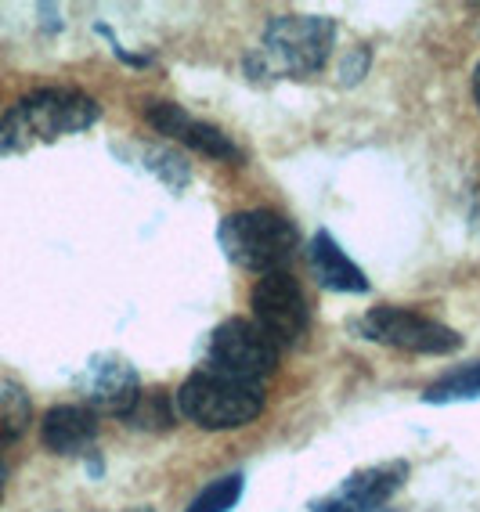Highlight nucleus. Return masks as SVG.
Here are the masks:
<instances>
[{
	"label": "nucleus",
	"instance_id": "nucleus-1",
	"mask_svg": "<svg viewBox=\"0 0 480 512\" xmlns=\"http://www.w3.org/2000/svg\"><path fill=\"white\" fill-rule=\"evenodd\" d=\"M98 116H102L98 101L87 98L84 91H73V87L33 91L0 116V156H15V152L80 134L94 127Z\"/></svg>",
	"mask_w": 480,
	"mask_h": 512
},
{
	"label": "nucleus",
	"instance_id": "nucleus-7",
	"mask_svg": "<svg viewBox=\"0 0 480 512\" xmlns=\"http://www.w3.org/2000/svg\"><path fill=\"white\" fill-rule=\"evenodd\" d=\"M253 325L282 347H296L307 336L311 314H307L304 289L289 271H268L253 289Z\"/></svg>",
	"mask_w": 480,
	"mask_h": 512
},
{
	"label": "nucleus",
	"instance_id": "nucleus-3",
	"mask_svg": "<svg viewBox=\"0 0 480 512\" xmlns=\"http://www.w3.org/2000/svg\"><path fill=\"white\" fill-rule=\"evenodd\" d=\"M177 412L203 430H239L264 412V390L260 383H242L203 368L181 383Z\"/></svg>",
	"mask_w": 480,
	"mask_h": 512
},
{
	"label": "nucleus",
	"instance_id": "nucleus-15",
	"mask_svg": "<svg viewBox=\"0 0 480 512\" xmlns=\"http://www.w3.org/2000/svg\"><path fill=\"white\" fill-rule=\"evenodd\" d=\"M242 498V473L217 476L213 484H206L203 491L188 502L185 512H231Z\"/></svg>",
	"mask_w": 480,
	"mask_h": 512
},
{
	"label": "nucleus",
	"instance_id": "nucleus-13",
	"mask_svg": "<svg viewBox=\"0 0 480 512\" xmlns=\"http://www.w3.org/2000/svg\"><path fill=\"white\" fill-rule=\"evenodd\" d=\"M29 419H33V404H29L26 390L15 379L0 375V451L29 430Z\"/></svg>",
	"mask_w": 480,
	"mask_h": 512
},
{
	"label": "nucleus",
	"instance_id": "nucleus-10",
	"mask_svg": "<svg viewBox=\"0 0 480 512\" xmlns=\"http://www.w3.org/2000/svg\"><path fill=\"white\" fill-rule=\"evenodd\" d=\"M307 264H311V275L318 278L322 289H333V293H369L365 271L343 253L340 242L329 231H318L307 242Z\"/></svg>",
	"mask_w": 480,
	"mask_h": 512
},
{
	"label": "nucleus",
	"instance_id": "nucleus-19",
	"mask_svg": "<svg viewBox=\"0 0 480 512\" xmlns=\"http://www.w3.org/2000/svg\"><path fill=\"white\" fill-rule=\"evenodd\" d=\"M466 217H470V228L480 235V170L473 174L470 188H466Z\"/></svg>",
	"mask_w": 480,
	"mask_h": 512
},
{
	"label": "nucleus",
	"instance_id": "nucleus-18",
	"mask_svg": "<svg viewBox=\"0 0 480 512\" xmlns=\"http://www.w3.org/2000/svg\"><path fill=\"white\" fill-rule=\"evenodd\" d=\"M145 119L156 134H163V138H177L181 127L188 123V112L181 109V105H174V101H152L148 112H145Z\"/></svg>",
	"mask_w": 480,
	"mask_h": 512
},
{
	"label": "nucleus",
	"instance_id": "nucleus-17",
	"mask_svg": "<svg viewBox=\"0 0 480 512\" xmlns=\"http://www.w3.org/2000/svg\"><path fill=\"white\" fill-rule=\"evenodd\" d=\"M148 166L156 170L163 181L170 184V188H185L188 177H192V170H188V163L177 152H170V148H148Z\"/></svg>",
	"mask_w": 480,
	"mask_h": 512
},
{
	"label": "nucleus",
	"instance_id": "nucleus-21",
	"mask_svg": "<svg viewBox=\"0 0 480 512\" xmlns=\"http://www.w3.org/2000/svg\"><path fill=\"white\" fill-rule=\"evenodd\" d=\"M4 484H8V466H4V458H0V494H4Z\"/></svg>",
	"mask_w": 480,
	"mask_h": 512
},
{
	"label": "nucleus",
	"instance_id": "nucleus-16",
	"mask_svg": "<svg viewBox=\"0 0 480 512\" xmlns=\"http://www.w3.org/2000/svg\"><path fill=\"white\" fill-rule=\"evenodd\" d=\"M123 419H127V426H138V430H167L170 404L159 390H148V394H141L138 401H134V408H130Z\"/></svg>",
	"mask_w": 480,
	"mask_h": 512
},
{
	"label": "nucleus",
	"instance_id": "nucleus-22",
	"mask_svg": "<svg viewBox=\"0 0 480 512\" xmlns=\"http://www.w3.org/2000/svg\"><path fill=\"white\" fill-rule=\"evenodd\" d=\"M123 512H152V509H123Z\"/></svg>",
	"mask_w": 480,
	"mask_h": 512
},
{
	"label": "nucleus",
	"instance_id": "nucleus-20",
	"mask_svg": "<svg viewBox=\"0 0 480 512\" xmlns=\"http://www.w3.org/2000/svg\"><path fill=\"white\" fill-rule=\"evenodd\" d=\"M473 101H477V109H480V62H477V69H473Z\"/></svg>",
	"mask_w": 480,
	"mask_h": 512
},
{
	"label": "nucleus",
	"instance_id": "nucleus-4",
	"mask_svg": "<svg viewBox=\"0 0 480 512\" xmlns=\"http://www.w3.org/2000/svg\"><path fill=\"white\" fill-rule=\"evenodd\" d=\"M217 242H221L224 256L231 264L246 267V271H282L289 256L300 246V235L282 213L275 210H242L228 213L217 228Z\"/></svg>",
	"mask_w": 480,
	"mask_h": 512
},
{
	"label": "nucleus",
	"instance_id": "nucleus-8",
	"mask_svg": "<svg viewBox=\"0 0 480 512\" xmlns=\"http://www.w3.org/2000/svg\"><path fill=\"white\" fill-rule=\"evenodd\" d=\"M405 476L408 462H379V466L358 469L340 487L314 498L311 512H379L390 502V494L405 484Z\"/></svg>",
	"mask_w": 480,
	"mask_h": 512
},
{
	"label": "nucleus",
	"instance_id": "nucleus-5",
	"mask_svg": "<svg viewBox=\"0 0 480 512\" xmlns=\"http://www.w3.org/2000/svg\"><path fill=\"white\" fill-rule=\"evenodd\" d=\"M354 329L361 339L408 350V354H452L462 347V336L455 329L408 311V307H372L365 318L354 321Z\"/></svg>",
	"mask_w": 480,
	"mask_h": 512
},
{
	"label": "nucleus",
	"instance_id": "nucleus-9",
	"mask_svg": "<svg viewBox=\"0 0 480 512\" xmlns=\"http://www.w3.org/2000/svg\"><path fill=\"white\" fill-rule=\"evenodd\" d=\"M80 390H84V401L91 412L120 415V419L141 397V383L134 365L116 354L94 357L91 365H87L84 379H80Z\"/></svg>",
	"mask_w": 480,
	"mask_h": 512
},
{
	"label": "nucleus",
	"instance_id": "nucleus-14",
	"mask_svg": "<svg viewBox=\"0 0 480 512\" xmlns=\"http://www.w3.org/2000/svg\"><path fill=\"white\" fill-rule=\"evenodd\" d=\"M480 397V361L462 365L455 372L441 375L437 383H430L423 390L426 404H455V401H477Z\"/></svg>",
	"mask_w": 480,
	"mask_h": 512
},
{
	"label": "nucleus",
	"instance_id": "nucleus-11",
	"mask_svg": "<svg viewBox=\"0 0 480 512\" xmlns=\"http://www.w3.org/2000/svg\"><path fill=\"white\" fill-rule=\"evenodd\" d=\"M40 437L55 455H84L98 440V415L84 404H58L40 422Z\"/></svg>",
	"mask_w": 480,
	"mask_h": 512
},
{
	"label": "nucleus",
	"instance_id": "nucleus-12",
	"mask_svg": "<svg viewBox=\"0 0 480 512\" xmlns=\"http://www.w3.org/2000/svg\"><path fill=\"white\" fill-rule=\"evenodd\" d=\"M177 138L185 141L192 152H199V156L221 159V163L242 166V159H246V152H242V148L235 145V141H231L221 127H210V123H203V119L188 116V123L181 127V134H177Z\"/></svg>",
	"mask_w": 480,
	"mask_h": 512
},
{
	"label": "nucleus",
	"instance_id": "nucleus-23",
	"mask_svg": "<svg viewBox=\"0 0 480 512\" xmlns=\"http://www.w3.org/2000/svg\"><path fill=\"white\" fill-rule=\"evenodd\" d=\"M477 15H480V8H477Z\"/></svg>",
	"mask_w": 480,
	"mask_h": 512
},
{
	"label": "nucleus",
	"instance_id": "nucleus-6",
	"mask_svg": "<svg viewBox=\"0 0 480 512\" xmlns=\"http://www.w3.org/2000/svg\"><path fill=\"white\" fill-rule=\"evenodd\" d=\"M278 365V347L264 332L246 318H228L217 325L206 350V372L242 379V383H260Z\"/></svg>",
	"mask_w": 480,
	"mask_h": 512
},
{
	"label": "nucleus",
	"instance_id": "nucleus-2",
	"mask_svg": "<svg viewBox=\"0 0 480 512\" xmlns=\"http://www.w3.org/2000/svg\"><path fill=\"white\" fill-rule=\"evenodd\" d=\"M336 44V22L325 15H275L260 37V47L246 58V69L260 76L304 80L329 62Z\"/></svg>",
	"mask_w": 480,
	"mask_h": 512
}]
</instances>
